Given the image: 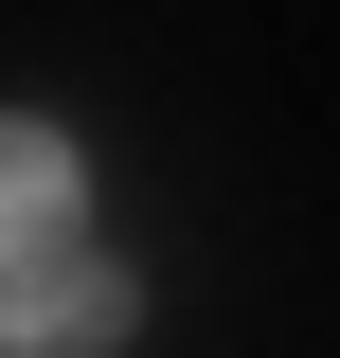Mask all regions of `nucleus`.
<instances>
[{"mask_svg":"<svg viewBox=\"0 0 340 358\" xmlns=\"http://www.w3.org/2000/svg\"><path fill=\"white\" fill-rule=\"evenodd\" d=\"M126 305H143V287H126L108 251H18V268H0V341H18V358H72V341L108 358Z\"/></svg>","mask_w":340,"mask_h":358,"instance_id":"obj_1","label":"nucleus"},{"mask_svg":"<svg viewBox=\"0 0 340 358\" xmlns=\"http://www.w3.org/2000/svg\"><path fill=\"white\" fill-rule=\"evenodd\" d=\"M18 251H72V143L0 108V268H18Z\"/></svg>","mask_w":340,"mask_h":358,"instance_id":"obj_2","label":"nucleus"}]
</instances>
